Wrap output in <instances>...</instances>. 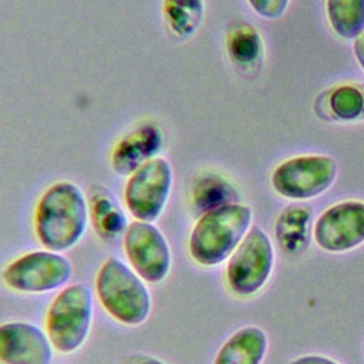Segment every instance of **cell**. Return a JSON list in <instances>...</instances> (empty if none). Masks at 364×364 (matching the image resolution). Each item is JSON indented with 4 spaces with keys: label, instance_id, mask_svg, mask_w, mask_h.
Segmentation results:
<instances>
[{
    "label": "cell",
    "instance_id": "cell-1",
    "mask_svg": "<svg viewBox=\"0 0 364 364\" xmlns=\"http://www.w3.org/2000/svg\"><path fill=\"white\" fill-rule=\"evenodd\" d=\"M90 222L88 199L73 181H57L40 196L34 210V232L40 245L53 252L74 247Z\"/></svg>",
    "mask_w": 364,
    "mask_h": 364
},
{
    "label": "cell",
    "instance_id": "cell-2",
    "mask_svg": "<svg viewBox=\"0 0 364 364\" xmlns=\"http://www.w3.org/2000/svg\"><path fill=\"white\" fill-rule=\"evenodd\" d=\"M253 212L243 203H228L203 212L189 239L191 259L203 267H215L230 257L250 229Z\"/></svg>",
    "mask_w": 364,
    "mask_h": 364
},
{
    "label": "cell",
    "instance_id": "cell-3",
    "mask_svg": "<svg viewBox=\"0 0 364 364\" xmlns=\"http://www.w3.org/2000/svg\"><path fill=\"white\" fill-rule=\"evenodd\" d=\"M134 269L119 257H108L95 276V291L102 309L125 326L144 324L152 309V296Z\"/></svg>",
    "mask_w": 364,
    "mask_h": 364
},
{
    "label": "cell",
    "instance_id": "cell-4",
    "mask_svg": "<svg viewBox=\"0 0 364 364\" xmlns=\"http://www.w3.org/2000/svg\"><path fill=\"white\" fill-rule=\"evenodd\" d=\"M94 317V294L84 283L64 286L46 314V333L61 354H71L87 341Z\"/></svg>",
    "mask_w": 364,
    "mask_h": 364
},
{
    "label": "cell",
    "instance_id": "cell-5",
    "mask_svg": "<svg viewBox=\"0 0 364 364\" xmlns=\"http://www.w3.org/2000/svg\"><path fill=\"white\" fill-rule=\"evenodd\" d=\"M73 276V264L61 252L33 250L11 260L1 272L4 284L18 293L40 294L63 289Z\"/></svg>",
    "mask_w": 364,
    "mask_h": 364
},
{
    "label": "cell",
    "instance_id": "cell-6",
    "mask_svg": "<svg viewBox=\"0 0 364 364\" xmlns=\"http://www.w3.org/2000/svg\"><path fill=\"white\" fill-rule=\"evenodd\" d=\"M274 262L273 246L259 226H252L228 259V289L237 297L255 296L270 277Z\"/></svg>",
    "mask_w": 364,
    "mask_h": 364
},
{
    "label": "cell",
    "instance_id": "cell-7",
    "mask_svg": "<svg viewBox=\"0 0 364 364\" xmlns=\"http://www.w3.org/2000/svg\"><path fill=\"white\" fill-rule=\"evenodd\" d=\"M173 186V169L156 156L134 171L124 186V203L135 220L155 222L166 208Z\"/></svg>",
    "mask_w": 364,
    "mask_h": 364
},
{
    "label": "cell",
    "instance_id": "cell-8",
    "mask_svg": "<svg viewBox=\"0 0 364 364\" xmlns=\"http://www.w3.org/2000/svg\"><path fill=\"white\" fill-rule=\"evenodd\" d=\"M337 178V162L328 155H299L279 164L272 173L277 195L307 200L324 193Z\"/></svg>",
    "mask_w": 364,
    "mask_h": 364
},
{
    "label": "cell",
    "instance_id": "cell-9",
    "mask_svg": "<svg viewBox=\"0 0 364 364\" xmlns=\"http://www.w3.org/2000/svg\"><path fill=\"white\" fill-rule=\"evenodd\" d=\"M122 246L129 266L146 283L164 282L172 267L171 246L154 222L134 220L128 225Z\"/></svg>",
    "mask_w": 364,
    "mask_h": 364
},
{
    "label": "cell",
    "instance_id": "cell-10",
    "mask_svg": "<svg viewBox=\"0 0 364 364\" xmlns=\"http://www.w3.org/2000/svg\"><path fill=\"white\" fill-rule=\"evenodd\" d=\"M316 245L331 253L353 250L364 243V202L343 200L327 208L313 228Z\"/></svg>",
    "mask_w": 364,
    "mask_h": 364
},
{
    "label": "cell",
    "instance_id": "cell-11",
    "mask_svg": "<svg viewBox=\"0 0 364 364\" xmlns=\"http://www.w3.org/2000/svg\"><path fill=\"white\" fill-rule=\"evenodd\" d=\"M54 347L47 333L28 321L0 324L1 364H51Z\"/></svg>",
    "mask_w": 364,
    "mask_h": 364
},
{
    "label": "cell",
    "instance_id": "cell-12",
    "mask_svg": "<svg viewBox=\"0 0 364 364\" xmlns=\"http://www.w3.org/2000/svg\"><path fill=\"white\" fill-rule=\"evenodd\" d=\"M164 146V132L158 124L144 121L124 134L114 145L109 165L119 176H129L144 164L156 158Z\"/></svg>",
    "mask_w": 364,
    "mask_h": 364
},
{
    "label": "cell",
    "instance_id": "cell-13",
    "mask_svg": "<svg viewBox=\"0 0 364 364\" xmlns=\"http://www.w3.org/2000/svg\"><path fill=\"white\" fill-rule=\"evenodd\" d=\"M88 213L94 232L102 240H115L124 236L128 220L115 195L105 186L94 185L88 192Z\"/></svg>",
    "mask_w": 364,
    "mask_h": 364
},
{
    "label": "cell",
    "instance_id": "cell-14",
    "mask_svg": "<svg viewBox=\"0 0 364 364\" xmlns=\"http://www.w3.org/2000/svg\"><path fill=\"white\" fill-rule=\"evenodd\" d=\"M267 351L266 333L255 326L235 331L218 350L212 364H262Z\"/></svg>",
    "mask_w": 364,
    "mask_h": 364
},
{
    "label": "cell",
    "instance_id": "cell-15",
    "mask_svg": "<svg viewBox=\"0 0 364 364\" xmlns=\"http://www.w3.org/2000/svg\"><path fill=\"white\" fill-rule=\"evenodd\" d=\"M205 17L203 0H162V18L176 41L192 38Z\"/></svg>",
    "mask_w": 364,
    "mask_h": 364
},
{
    "label": "cell",
    "instance_id": "cell-16",
    "mask_svg": "<svg viewBox=\"0 0 364 364\" xmlns=\"http://www.w3.org/2000/svg\"><path fill=\"white\" fill-rule=\"evenodd\" d=\"M226 53L235 65L252 68L263 57V40L253 26L232 24L226 33Z\"/></svg>",
    "mask_w": 364,
    "mask_h": 364
},
{
    "label": "cell",
    "instance_id": "cell-17",
    "mask_svg": "<svg viewBox=\"0 0 364 364\" xmlns=\"http://www.w3.org/2000/svg\"><path fill=\"white\" fill-rule=\"evenodd\" d=\"M326 14L341 38L354 40L364 33V0H326Z\"/></svg>",
    "mask_w": 364,
    "mask_h": 364
},
{
    "label": "cell",
    "instance_id": "cell-18",
    "mask_svg": "<svg viewBox=\"0 0 364 364\" xmlns=\"http://www.w3.org/2000/svg\"><path fill=\"white\" fill-rule=\"evenodd\" d=\"M235 188L218 175L200 176L192 189V203L202 213L228 203H235Z\"/></svg>",
    "mask_w": 364,
    "mask_h": 364
},
{
    "label": "cell",
    "instance_id": "cell-19",
    "mask_svg": "<svg viewBox=\"0 0 364 364\" xmlns=\"http://www.w3.org/2000/svg\"><path fill=\"white\" fill-rule=\"evenodd\" d=\"M327 108L333 119L357 121L364 117V91L351 84L338 85L328 92Z\"/></svg>",
    "mask_w": 364,
    "mask_h": 364
},
{
    "label": "cell",
    "instance_id": "cell-20",
    "mask_svg": "<svg viewBox=\"0 0 364 364\" xmlns=\"http://www.w3.org/2000/svg\"><path fill=\"white\" fill-rule=\"evenodd\" d=\"M247 3L257 16L267 20H277L286 13L290 0H247Z\"/></svg>",
    "mask_w": 364,
    "mask_h": 364
},
{
    "label": "cell",
    "instance_id": "cell-21",
    "mask_svg": "<svg viewBox=\"0 0 364 364\" xmlns=\"http://www.w3.org/2000/svg\"><path fill=\"white\" fill-rule=\"evenodd\" d=\"M122 364H165V363L145 353H132L124 358Z\"/></svg>",
    "mask_w": 364,
    "mask_h": 364
},
{
    "label": "cell",
    "instance_id": "cell-22",
    "mask_svg": "<svg viewBox=\"0 0 364 364\" xmlns=\"http://www.w3.org/2000/svg\"><path fill=\"white\" fill-rule=\"evenodd\" d=\"M289 364H338V363H336L334 360H331V358H328V357L310 354V355L297 357V358L291 360Z\"/></svg>",
    "mask_w": 364,
    "mask_h": 364
},
{
    "label": "cell",
    "instance_id": "cell-23",
    "mask_svg": "<svg viewBox=\"0 0 364 364\" xmlns=\"http://www.w3.org/2000/svg\"><path fill=\"white\" fill-rule=\"evenodd\" d=\"M353 51H354V57H355L358 65L364 71V33H361L357 38H354Z\"/></svg>",
    "mask_w": 364,
    "mask_h": 364
}]
</instances>
